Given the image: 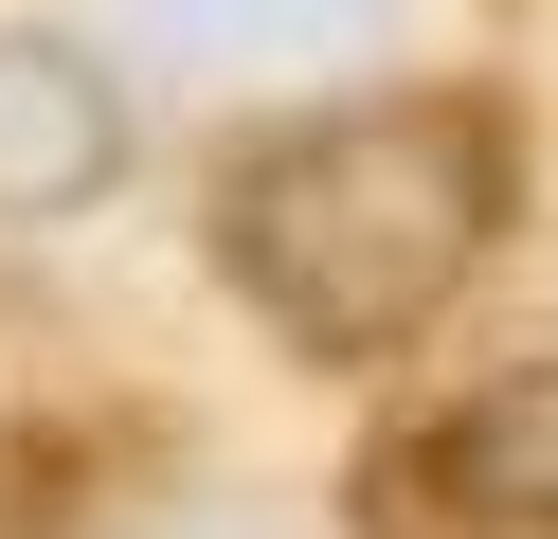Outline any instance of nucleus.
<instances>
[{
  "mask_svg": "<svg viewBox=\"0 0 558 539\" xmlns=\"http://www.w3.org/2000/svg\"><path fill=\"white\" fill-rule=\"evenodd\" d=\"M109 162H126V90H109V54H73V36H0V216H73V198H109Z\"/></svg>",
  "mask_w": 558,
  "mask_h": 539,
  "instance_id": "f03ea898",
  "label": "nucleus"
},
{
  "mask_svg": "<svg viewBox=\"0 0 558 539\" xmlns=\"http://www.w3.org/2000/svg\"><path fill=\"white\" fill-rule=\"evenodd\" d=\"M378 19H397V0H126V36H162L181 72H325V54H361Z\"/></svg>",
  "mask_w": 558,
  "mask_h": 539,
  "instance_id": "20e7f679",
  "label": "nucleus"
},
{
  "mask_svg": "<svg viewBox=\"0 0 558 539\" xmlns=\"http://www.w3.org/2000/svg\"><path fill=\"white\" fill-rule=\"evenodd\" d=\"M414 486L469 503L486 539H558V359H522L505 395H469V414L414 450Z\"/></svg>",
  "mask_w": 558,
  "mask_h": 539,
  "instance_id": "7ed1b4c3",
  "label": "nucleus"
},
{
  "mask_svg": "<svg viewBox=\"0 0 558 539\" xmlns=\"http://www.w3.org/2000/svg\"><path fill=\"white\" fill-rule=\"evenodd\" d=\"M522 198V126L486 90H361L270 126L253 162L217 180V270L253 287L270 342L306 359H397L450 287L486 270Z\"/></svg>",
  "mask_w": 558,
  "mask_h": 539,
  "instance_id": "f257e3e1",
  "label": "nucleus"
}]
</instances>
